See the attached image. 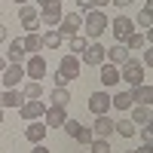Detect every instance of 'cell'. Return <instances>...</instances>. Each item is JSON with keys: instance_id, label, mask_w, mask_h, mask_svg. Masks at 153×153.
Masks as SVG:
<instances>
[{"instance_id": "45", "label": "cell", "mask_w": 153, "mask_h": 153, "mask_svg": "<svg viewBox=\"0 0 153 153\" xmlns=\"http://www.w3.org/2000/svg\"><path fill=\"white\" fill-rule=\"evenodd\" d=\"M126 153H135V150H126Z\"/></svg>"}, {"instance_id": "4", "label": "cell", "mask_w": 153, "mask_h": 153, "mask_svg": "<svg viewBox=\"0 0 153 153\" xmlns=\"http://www.w3.org/2000/svg\"><path fill=\"white\" fill-rule=\"evenodd\" d=\"M61 37H76L83 31V12H65V16H61V22H58V28H55Z\"/></svg>"}, {"instance_id": "31", "label": "cell", "mask_w": 153, "mask_h": 153, "mask_svg": "<svg viewBox=\"0 0 153 153\" xmlns=\"http://www.w3.org/2000/svg\"><path fill=\"white\" fill-rule=\"evenodd\" d=\"M68 46H71V52H83V49L89 46V40H86V37H80V34H76V37H71V43H68Z\"/></svg>"}, {"instance_id": "37", "label": "cell", "mask_w": 153, "mask_h": 153, "mask_svg": "<svg viewBox=\"0 0 153 153\" xmlns=\"http://www.w3.org/2000/svg\"><path fill=\"white\" fill-rule=\"evenodd\" d=\"M31 153H52V150H46V144H34V150Z\"/></svg>"}, {"instance_id": "26", "label": "cell", "mask_w": 153, "mask_h": 153, "mask_svg": "<svg viewBox=\"0 0 153 153\" xmlns=\"http://www.w3.org/2000/svg\"><path fill=\"white\" fill-rule=\"evenodd\" d=\"M22 95H25V101H37V98H43V86L37 80H28L25 89H22Z\"/></svg>"}, {"instance_id": "47", "label": "cell", "mask_w": 153, "mask_h": 153, "mask_svg": "<svg viewBox=\"0 0 153 153\" xmlns=\"http://www.w3.org/2000/svg\"><path fill=\"white\" fill-rule=\"evenodd\" d=\"M129 3H135V0H129Z\"/></svg>"}, {"instance_id": "17", "label": "cell", "mask_w": 153, "mask_h": 153, "mask_svg": "<svg viewBox=\"0 0 153 153\" xmlns=\"http://www.w3.org/2000/svg\"><path fill=\"white\" fill-rule=\"evenodd\" d=\"M113 123H117V120H110L107 113H104V117H95L92 135H95V138H110V135H113Z\"/></svg>"}, {"instance_id": "19", "label": "cell", "mask_w": 153, "mask_h": 153, "mask_svg": "<svg viewBox=\"0 0 153 153\" xmlns=\"http://www.w3.org/2000/svg\"><path fill=\"white\" fill-rule=\"evenodd\" d=\"M25 55H28V52H25V43L22 40H9V46H6V61H9V65H22Z\"/></svg>"}, {"instance_id": "25", "label": "cell", "mask_w": 153, "mask_h": 153, "mask_svg": "<svg viewBox=\"0 0 153 153\" xmlns=\"http://www.w3.org/2000/svg\"><path fill=\"white\" fill-rule=\"evenodd\" d=\"M40 40H43V46H46V49H58L61 43H65V37H61L55 28H49V31H43V34H40Z\"/></svg>"}, {"instance_id": "30", "label": "cell", "mask_w": 153, "mask_h": 153, "mask_svg": "<svg viewBox=\"0 0 153 153\" xmlns=\"http://www.w3.org/2000/svg\"><path fill=\"white\" fill-rule=\"evenodd\" d=\"M92 138H95V135H92V126H80V132H76V141L89 147V144H92Z\"/></svg>"}, {"instance_id": "3", "label": "cell", "mask_w": 153, "mask_h": 153, "mask_svg": "<svg viewBox=\"0 0 153 153\" xmlns=\"http://www.w3.org/2000/svg\"><path fill=\"white\" fill-rule=\"evenodd\" d=\"M61 16H65L61 0H46V3H40V25L43 28H58Z\"/></svg>"}, {"instance_id": "14", "label": "cell", "mask_w": 153, "mask_h": 153, "mask_svg": "<svg viewBox=\"0 0 153 153\" xmlns=\"http://www.w3.org/2000/svg\"><path fill=\"white\" fill-rule=\"evenodd\" d=\"M129 55H132V52H129L123 43H113L110 49H104V61H107V65H117V68L126 65V61H129Z\"/></svg>"}, {"instance_id": "33", "label": "cell", "mask_w": 153, "mask_h": 153, "mask_svg": "<svg viewBox=\"0 0 153 153\" xmlns=\"http://www.w3.org/2000/svg\"><path fill=\"white\" fill-rule=\"evenodd\" d=\"M141 65H144V68H153V49H150V46H144V58H141Z\"/></svg>"}, {"instance_id": "13", "label": "cell", "mask_w": 153, "mask_h": 153, "mask_svg": "<svg viewBox=\"0 0 153 153\" xmlns=\"http://www.w3.org/2000/svg\"><path fill=\"white\" fill-rule=\"evenodd\" d=\"M58 74L65 76L68 83L76 80V76H80V58H76V55H65V58L58 61Z\"/></svg>"}, {"instance_id": "11", "label": "cell", "mask_w": 153, "mask_h": 153, "mask_svg": "<svg viewBox=\"0 0 153 153\" xmlns=\"http://www.w3.org/2000/svg\"><path fill=\"white\" fill-rule=\"evenodd\" d=\"M25 76L40 83L43 76H46V58H43V55H31V58H28V65H25Z\"/></svg>"}, {"instance_id": "41", "label": "cell", "mask_w": 153, "mask_h": 153, "mask_svg": "<svg viewBox=\"0 0 153 153\" xmlns=\"http://www.w3.org/2000/svg\"><path fill=\"white\" fill-rule=\"evenodd\" d=\"M6 65H9V61H6L3 55H0V74H3V68H6Z\"/></svg>"}, {"instance_id": "10", "label": "cell", "mask_w": 153, "mask_h": 153, "mask_svg": "<svg viewBox=\"0 0 153 153\" xmlns=\"http://www.w3.org/2000/svg\"><path fill=\"white\" fill-rule=\"evenodd\" d=\"M89 113H92V117L110 113V95L107 92H92V95H89Z\"/></svg>"}, {"instance_id": "7", "label": "cell", "mask_w": 153, "mask_h": 153, "mask_svg": "<svg viewBox=\"0 0 153 153\" xmlns=\"http://www.w3.org/2000/svg\"><path fill=\"white\" fill-rule=\"evenodd\" d=\"M83 65H89V68H101L104 65V46H101L98 40H89V46L83 49Z\"/></svg>"}, {"instance_id": "46", "label": "cell", "mask_w": 153, "mask_h": 153, "mask_svg": "<svg viewBox=\"0 0 153 153\" xmlns=\"http://www.w3.org/2000/svg\"><path fill=\"white\" fill-rule=\"evenodd\" d=\"M0 138H3V132H0Z\"/></svg>"}, {"instance_id": "9", "label": "cell", "mask_w": 153, "mask_h": 153, "mask_svg": "<svg viewBox=\"0 0 153 153\" xmlns=\"http://www.w3.org/2000/svg\"><path fill=\"white\" fill-rule=\"evenodd\" d=\"M43 110H46V104H43L40 98H37V101H22L19 117H22L25 123H34V120H43Z\"/></svg>"}, {"instance_id": "40", "label": "cell", "mask_w": 153, "mask_h": 153, "mask_svg": "<svg viewBox=\"0 0 153 153\" xmlns=\"http://www.w3.org/2000/svg\"><path fill=\"white\" fill-rule=\"evenodd\" d=\"M135 153H153V144H144L141 150H135Z\"/></svg>"}, {"instance_id": "23", "label": "cell", "mask_w": 153, "mask_h": 153, "mask_svg": "<svg viewBox=\"0 0 153 153\" xmlns=\"http://www.w3.org/2000/svg\"><path fill=\"white\" fill-rule=\"evenodd\" d=\"M49 101H52L55 107H68V104H71V92H68V86H55L52 92H49Z\"/></svg>"}, {"instance_id": "2", "label": "cell", "mask_w": 153, "mask_h": 153, "mask_svg": "<svg viewBox=\"0 0 153 153\" xmlns=\"http://www.w3.org/2000/svg\"><path fill=\"white\" fill-rule=\"evenodd\" d=\"M144 76H147V68H144L138 58H132V55H129L126 65H120V80H126L129 86H141Z\"/></svg>"}, {"instance_id": "34", "label": "cell", "mask_w": 153, "mask_h": 153, "mask_svg": "<svg viewBox=\"0 0 153 153\" xmlns=\"http://www.w3.org/2000/svg\"><path fill=\"white\" fill-rule=\"evenodd\" d=\"M141 138H144V144H150V138H153V129H150V126H141Z\"/></svg>"}, {"instance_id": "15", "label": "cell", "mask_w": 153, "mask_h": 153, "mask_svg": "<svg viewBox=\"0 0 153 153\" xmlns=\"http://www.w3.org/2000/svg\"><path fill=\"white\" fill-rule=\"evenodd\" d=\"M46 123L43 120H34V123H28V129H25V138H28L31 144H43L46 141Z\"/></svg>"}, {"instance_id": "39", "label": "cell", "mask_w": 153, "mask_h": 153, "mask_svg": "<svg viewBox=\"0 0 153 153\" xmlns=\"http://www.w3.org/2000/svg\"><path fill=\"white\" fill-rule=\"evenodd\" d=\"M110 3L117 6V9H123V6H129V0H110Z\"/></svg>"}, {"instance_id": "5", "label": "cell", "mask_w": 153, "mask_h": 153, "mask_svg": "<svg viewBox=\"0 0 153 153\" xmlns=\"http://www.w3.org/2000/svg\"><path fill=\"white\" fill-rule=\"evenodd\" d=\"M19 22H22V28L25 31H40V9L37 6H31V3H25V6H19Z\"/></svg>"}, {"instance_id": "28", "label": "cell", "mask_w": 153, "mask_h": 153, "mask_svg": "<svg viewBox=\"0 0 153 153\" xmlns=\"http://www.w3.org/2000/svg\"><path fill=\"white\" fill-rule=\"evenodd\" d=\"M110 107H117V110H129V107H132V95H129V92H117V95H110Z\"/></svg>"}, {"instance_id": "18", "label": "cell", "mask_w": 153, "mask_h": 153, "mask_svg": "<svg viewBox=\"0 0 153 153\" xmlns=\"http://www.w3.org/2000/svg\"><path fill=\"white\" fill-rule=\"evenodd\" d=\"M22 101H25L22 89H3V92H0V107H3V110H9V107H22Z\"/></svg>"}, {"instance_id": "32", "label": "cell", "mask_w": 153, "mask_h": 153, "mask_svg": "<svg viewBox=\"0 0 153 153\" xmlns=\"http://www.w3.org/2000/svg\"><path fill=\"white\" fill-rule=\"evenodd\" d=\"M80 126H83L80 120H65V126H61V129H65V132H68L71 138H76V132H80Z\"/></svg>"}, {"instance_id": "43", "label": "cell", "mask_w": 153, "mask_h": 153, "mask_svg": "<svg viewBox=\"0 0 153 153\" xmlns=\"http://www.w3.org/2000/svg\"><path fill=\"white\" fill-rule=\"evenodd\" d=\"M16 3H22V6H25V3H31V0H16Z\"/></svg>"}, {"instance_id": "20", "label": "cell", "mask_w": 153, "mask_h": 153, "mask_svg": "<svg viewBox=\"0 0 153 153\" xmlns=\"http://www.w3.org/2000/svg\"><path fill=\"white\" fill-rule=\"evenodd\" d=\"M117 83H120V68L104 61V65H101V86L110 89V86H117Z\"/></svg>"}, {"instance_id": "22", "label": "cell", "mask_w": 153, "mask_h": 153, "mask_svg": "<svg viewBox=\"0 0 153 153\" xmlns=\"http://www.w3.org/2000/svg\"><path fill=\"white\" fill-rule=\"evenodd\" d=\"M25 52L28 55H40V49H43V40H40V31H31L28 37H25Z\"/></svg>"}, {"instance_id": "42", "label": "cell", "mask_w": 153, "mask_h": 153, "mask_svg": "<svg viewBox=\"0 0 153 153\" xmlns=\"http://www.w3.org/2000/svg\"><path fill=\"white\" fill-rule=\"evenodd\" d=\"M0 126H3V107H0Z\"/></svg>"}, {"instance_id": "29", "label": "cell", "mask_w": 153, "mask_h": 153, "mask_svg": "<svg viewBox=\"0 0 153 153\" xmlns=\"http://www.w3.org/2000/svg\"><path fill=\"white\" fill-rule=\"evenodd\" d=\"M92 153H113V147H110V141L107 138H92Z\"/></svg>"}, {"instance_id": "27", "label": "cell", "mask_w": 153, "mask_h": 153, "mask_svg": "<svg viewBox=\"0 0 153 153\" xmlns=\"http://www.w3.org/2000/svg\"><path fill=\"white\" fill-rule=\"evenodd\" d=\"M113 132H117V135H123V138H135L138 126H135L132 120H117V123H113Z\"/></svg>"}, {"instance_id": "35", "label": "cell", "mask_w": 153, "mask_h": 153, "mask_svg": "<svg viewBox=\"0 0 153 153\" xmlns=\"http://www.w3.org/2000/svg\"><path fill=\"white\" fill-rule=\"evenodd\" d=\"M76 6H80V12H89L92 9V0H76Z\"/></svg>"}, {"instance_id": "24", "label": "cell", "mask_w": 153, "mask_h": 153, "mask_svg": "<svg viewBox=\"0 0 153 153\" xmlns=\"http://www.w3.org/2000/svg\"><path fill=\"white\" fill-rule=\"evenodd\" d=\"M129 52H138V49H144L147 46V37H144V31H132L129 37H126V43H123Z\"/></svg>"}, {"instance_id": "1", "label": "cell", "mask_w": 153, "mask_h": 153, "mask_svg": "<svg viewBox=\"0 0 153 153\" xmlns=\"http://www.w3.org/2000/svg\"><path fill=\"white\" fill-rule=\"evenodd\" d=\"M107 25H110V19L104 16V9H89L83 16V31H86L89 40H98V37L107 31Z\"/></svg>"}, {"instance_id": "38", "label": "cell", "mask_w": 153, "mask_h": 153, "mask_svg": "<svg viewBox=\"0 0 153 153\" xmlns=\"http://www.w3.org/2000/svg\"><path fill=\"white\" fill-rule=\"evenodd\" d=\"M6 37H9V34H6V25H3V22H0V43H3V40H6Z\"/></svg>"}, {"instance_id": "21", "label": "cell", "mask_w": 153, "mask_h": 153, "mask_svg": "<svg viewBox=\"0 0 153 153\" xmlns=\"http://www.w3.org/2000/svg\"><path fill=\"white\" fill-rule=\"evenodd\" d=\"M129 110H132L129 120H132L135 126H150V104H132Z\"/></svg>"}, {"instance_id": "36", "label": "cell", "mask_w": 153, "mask_h": 153, "mask_svg": "<svg viewBox=\"0 0 153 153\" xmlns=\"http://www.w3.org/2000/svg\"><path fill=\"white\" fill-rule=\"evenodd\" d=\"M107 3H110V0H92V9H104Z\"/></svg>"}, {"instance_id": "44", "label": "cell", "mask_w": 153, "mask_h": 153, "mask_svg": "<svg viewBox=\"0 0 153 153\" xmlns=\"http://www.w3.org/2000/svg\"><path fill=\"white\" fill-rule=\"evenodd\" d=\"M37 3H46V0H37Z\"/></svg>"}, {"instance_id": "6", "label": "cell", "mask_w": 153, "mask_h": 153, "mask_svg": "<svg viewBox=\"0 0 153 153\" xmlns=\"http://www.w3.org/2000/svg\"><path fill=\"white\" fill-rule=\"evenodd\" d=\"M107 31H113V43H126V37L135 31V22L126 19V16H117V19L107 25Z\"/></svg>"}, {"instance_id": "8", "label": "cell", "mask_w": 153, "mask_h": 153, "mask_svg": "<svg viewBox=\"0 0 153 153\" xmlns=\"http://www.w3.org/2000/svg\"><path fill=\"white\" fill-rule=\"evenodd\" d=\"M25 80V65H6L3 74H0V83H3V89H19Z\"/></svg>"}, {"instance_id": "12", "label": "cell", "mask_w": 153, "mask_h": 153, "mask_svg": "<svg viewBox=\"0 0 153 153\" xmlns=\"http://www.w3.org/2000/svg\"><path fill=\"white\" fill-rule=\"evenodd\" d=\"M65 120H68L65 107H55V104H49V107L43 110V123H46V129H61V126H65Z\"/></svg>"}, {"instance_id": "16", "label": "cell", "mask_w": 153, "mask_h": 153, "mask_svg": "<svg viewBox=\"0 0 153 153\" xmlns=\"http://www.w3.org/2000/svg\"><path fill=\"white\" fill-rule=\"evenodd\" d=\"M129 95H132V104H150V101H153V86H150V83L132 86Z\"/></svg>"}]
</instances>
